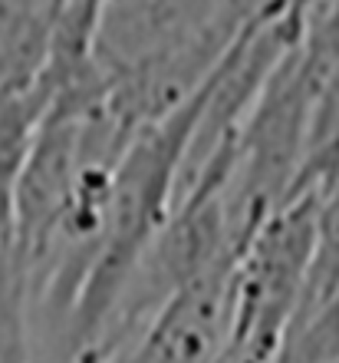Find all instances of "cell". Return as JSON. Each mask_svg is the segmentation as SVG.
Returning a JSON list of instances; mask_svg holds the SVG:
<instances>
[{
	"instance_id": "1",
	"label": "cell",
	"mask_w": 339,
	"mask_h": 363,
	"mask_svg": "<svg viewBox=\"0 0 339 363\" xmlns=\"http://www.w3.org/2000/svg\"><path fill=\"white\" fill-rule=\"evenodd\" d=\"M205 86L207 79L165 119L135 129L115 162L103 235L96 241L69 320L63 327L73 363H89L135 268L151 248V241L159 238V231L168 225L178 201L185 155L205 106Z\"/></svg>"
},
{
	"instance_id": "5",
	"label": "cell",
	"mask_w": 339,
	"mask_h": 363,
	"mask_svg": "<svg viewBox=\"0 0 339 363\" xmlns=\"http://www.w3.org/2000/svg\"><path fill=\"white\" fill-rule=\"evenodd\" d=\"M330 363H339V357H333V360H330Z\"/></svg>"
},
{
	"instance_id": "4",
	"label": "cell",
	"mask_w": 339,
	"mask_h": 363,
	"mask_svg": "<svg viewBox=\"0 0 339 363\" xmlns=\"http://www.w3.org/2000/svg\"><path fill=\"white\" fill-rule=\"evenodd\" d=\"M330 4H333V7H336V10H339V0H330Z\"/></svg>"
},
{
	"instance_id": "3",
	"label": "cell",
	"mask_w": 339,
	"mask_h": 363,
	"mask_svg": "<svg viewBox=\"0 0 339 363\" xmlns=\"http://www.w3.org/2000/svg\"><path fill=\"white\" fill-rule=\"evenodd\" d=\"M67 0H0V96L40 83Z\"/></svg>"
},
{
	"instance_id": "2",
	"label": "cell",
	"mask_w": 339,
	"mask_h": 363,
	"mask_svg": "<svg viewBox=\"0 0 339 363\" xmlns=\"http://www.w3.org/2000/svg\"><path fill=\"white\" fill-rule=\"evenodd\" d=\"M237 258L181 284L115 363H217L231 340Z\"/></svg>"
}]
</instances>
